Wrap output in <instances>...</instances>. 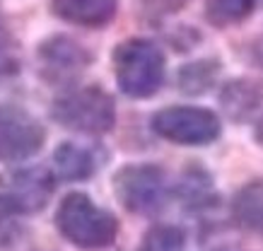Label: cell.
I'll return each mask as SVG.
<instances>
[{
  "label": "cell",
  "instance_id": "1",
  "mask_svg": "<svg viewBox=\"0 0 263 251\" xmlns=\"http://www.w3.org/2000/svg\"><path fill=\"white\" fill-rule=\"evenodd\" d=\"M111 65L119 89L130 99L155 97L167 73L164 51L145 36H130L116 44L111 53Z\"/></svg>",
  "mask_w": 263,
  "mask_h": 251
},
{
  "label": "cell",
  "instance_id": "2",
  "mask_svg": "<svg viewBox=\"0 0 263 251\" xmlns=\"http://www.w3.org/2000/svg\"><path fill=\"white\" fill-rule=\"evenodd\" d=\"M56 227L65 242L85 251L106 249L119 237V220L82 191H72L61 201Z\"/></svg>",
  "mask_w": 263,
  "mask_h": 251
},
{
  "label": "cell",
  "instance_id": "3",
  "mask_svg": "<svg viewBox=\"0 0 263 251\" xmlns=\"http://www.w3.org/2000/svg\"><path fill=\"white\" fill-rule=\"evenodd\" d=\"M53 121L63 128L85 133V136H104L116 126V102L99 85L65 89L51 106Z\"/></svg>",
  "mask_w": 263,
  "mask_h": 251
},
{
  "label": "cell",
  "instance_id": "4",
  "mask_svg": "<svg viewBox=\"0 0 263 251\" xmlns=\"http://www.w3.org/2000/svg\"><path fill=\"white\" fill-rule=\"evenodd\" d=\"M114 194L126 210L155 215L167 201V174L157 164H126L114 174Z\"/></svg>",
  "mask_w": 263,
  "mask_h": 251
},
{
  "label": "cell",
  "instance_id": "5",
  "mask_svg": "<svg viewBox=\"0 0 263 251\" xmlns=\"http://www.w3.org/2000/svg\"><path fill=\"white\" fill-rule=\"evenodd\" d=\"M150 126L160 138L176 145H210L220 138L222 130L215 111L189 104L160 109L152 116Z\"/></svg>",
  "mask_w": 263,
  "mask_h": 251
},
{
  "label": "cell",
  "instance_id": "6",
  "mask_svg": "<svg viewBox=\"0 0 263 251\" xmlns=\"http://www.w3.org/2000/svg\"><path fill=\"white\" fill-rule=\"evenodd\" d=\"M56 188V177L48 167H20L0 174V203L15 215H34L46 208Z\"/></svg>",
  "mask_w": 263,
  "mask_h": 251
},
{
  "label": "cell",
  "instance_id": "7",
  "mask_svg": "<svg viewBox=\"0 0 263 251\" xmlns=\"http://www.w3.org/2000/svg\"><path fill=\"white\" fill-rule=\"evenodd\" d=\"M46 130L22 106L0 104V162H24L41 150Z\"/></svg>",
  "mask_w": 263,
  "mask_h": 251
},
{
  "label": "cell",
  "instance_id": "8",
  "mask_svg": "<svg viewBox=\"0 0 263 251\" xmlns=\"http://www.w3.org/2000/svg\"><path fill=\"white\" fill-rule=\"evenodd\" d=\"M41 63V73L53 85H72L85 70H87L95 56L82 46L70 34H51L39 44L36 49Z\"/></svg>",
  "mask_w": 263,
  "mask_h": 251
},
{
  "label": "cell",
  "instance_id": "9",
  "mask_svg": "<svg viewBox=\"0 0 263 251\" xmlns=\"http://www.w3.org/2000/svg\"><path fill=\"white\" fill-rule=\"evenodd\" d=\"M119 0H51V12L68 25L102 29L116 17Z\"/></svg>",
  "mask_w": 263,
  "mask_h": 251
},
{
  "label": "cell",
  "instance_id": "10",
  "mask_svg": "<svg viewBox=\"0 0 263 251\" xmlns=\"http://www.w3.org/2000/svg\"><path fill=\"white\" fill-rule=\"evenodd\" d=\"M220 106L232 121H247L263 106V80L234 78L220 89Z\"/></svg>",
  "mask_w": 263,
  "mask_h": 251
},
{
  "label": "cell",
  "instance_id": "11",
  "mask_svg": "<svg viewBox=\"0 0 263 251\" xmlns=\"http://www.w3.org/2000/svg\"><path fill=\"white\" fill-rule=\"evenodd\" d=\"M95 152L75 143H61L53 150V171L63 181H85L95 174Z\"/></svg>",
  "mask_w": 263,
  "mask_h": 251
},
{
  "label": "cell",
  "instance_id": "12",
  "mask_svg": "<svg viewBox=\"0 0 263 251\" xmlns=\"http://www.w3.org/2000/svg\"><path fill=\"white\" fill-rule=\"evenodd\" d=\"M222 63L217 58H198L193 63H186L179 68L176 85L183 94H205L210 87H215V80L220 75Z\"/></svg>",
  "mask_w": 263,
  "mask_h": 251
},
{
  "label": "cell",
  "instance_id": "13",
  "mask_svg": "<svg viewBox=\"0 0 263 251\" xmlns=\"http://www.w3.org/2000/svg\"><path fill=\"white\" fill-rule=\"evenodd\" d=\"M234 220L247 229H263V179L249 181L232 203Z\"/></svg>",
  "mask_w": 263,
  "mask_h": 251
},
{
  "label": "cell",
  "instance_id": "14",
  "mask_svg": "<svg viewBox=\"0 0 263 251\" xmlns=\"http://www.w3.org/2000/svg\"><path fill=\"white\" fill-rule=\"evenodd\" d=\"M256 0H205V15L208 25L217 27V29H227V27L241 25L244 20L254 15Z\"/></svg>",
  "mask_w": 263,
  "mask_h": 251
},
{
  "label": "cell",
  "instance_id": "15",
  "mask_svg": "<svg viewBox=\"0 0 263 251\" xmlns=\"http://www.w3.org/2000/svg\"><path fill=\"white\" fill-rule=\"evenodd\" d=\"M138 251H186V235L176 225H152Z\"/></svg>",
  "mask_w": 263,
  "mask_h": 251
},
{
  "label": "cell",
  "instance_id": "16",
  "mask_svg": "<svg viewBox=\"0 0 263 251\" xmlns=\"http://www.w3.org/2000/svg\"><path fill=\"white\" fill-rule=\"evenodd\" d=\"M179 196L183 201L193 205V208H200V205H208V201L213 198V188H210V177H208L203 169L193 167L181 177L179 186H176Z\"/></svg>",
  "mask_w": 263,
  "mask_h": 251
},
{
  "label": "cell",
  "instance_id": "17",
  "mask_svg": "<svg viewBox=\"0 0 263 251\" xmlns=\"http://www.w3.org/2000/svg\"><path fill=\"white\" fill-rule=\"evenodd\" d=\"M17 70H20V41L0 10V78L15 75Z\"/></svg>",
  "mask_w": 263,
  "mask_h": 251
},
{
  "label": "cell",
  "instance_id": "18",
  "mask_svg": "<svg viewBox=\"0 0 263 251\" xmlns=\"http://www.w3.org/2000/svg\"><path fill=\"white\" fill-rule=\"evenodd\" d=\"M20 215L10 210L8 205L0 203V249H10L22 237V225L17 222Z\"/></svg>",
  "mask_w": 263,
  "mask_h": 251
},
{
  "label": "cell",
  "instance_id": "19",
  "mask_svg": "<svg viewBox=\"0 0 263 251\" xmlns=\"http://www.w3.org/2000/svg\"><path fill=\"white\" fill-rule=\"evenodd\" d=\"M140 3V8H143L145 15L150 17H167V15H174L179 10L189 3V0H138Z\"/></svg>",
  "mask_w": 263,
  "mask_h": 251
},
{
  "label": "cell",
  "instance_id": "20",
  "mask_svg": "<svg viewBox=\"0 0 263 251\" xmlns=\"http://www.w3.org/2000/svg\"><path fill=\"white\" fill-rule=\"evenodd\" d=\"M256 143L263 147V119L256 123Z\"/></svg>",
  "mask_w": 263,
  "mask_h": 251
},
{
  "label": "cell",
  "instance_id": "21",
  "mask_svg": "<svg viewBox=\"0 0 263 251\" xmlns=\"http://www.w3.org/2000/svg\"><path fill=\"white\" fill-rule=\"evenodd\" d=\"M215 251H244V249H230V246H224V249H215Z\"/></svg>",
  "mask_w": 263,
  "mask_h": 251
}]
</instances>
